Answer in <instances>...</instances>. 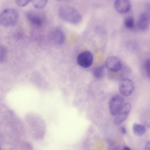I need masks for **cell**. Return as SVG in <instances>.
<instances>
[{"instance_id":"30bf717a","label":"cell","mask_w":150,"mask_h":150,"mask_svg":"<svg viewBox=\"0 0 150 150\" xmlns=\"http://www.w3.org/2000/svg\"><path fill=\"white\" fill-rule=\"evenodd\" d=\"M114 6L116 10L120 14L127 13L131 8V4L129 0H115Z\"/></svg>"},{"instance_id":"5b68a950","label":"cell","mask_w":150,"mask_h":150,"mask_svg":"<svg viewBox=\"0 0 150 150\" xmlns=\"http://www.w3.org/2000/svg\"><path fill=\"white\" fill-rule=\"evenodd\" d=\"M77 62L78 64L81 67L86 68H89L93 63V55L89 51H83L78 55Z\"/></svg>"},{"instance_id":"9a60e30c","label":"cell","mask_w":150,"mask_h":150,"mask_svg":"<svg viewBox=\"0 0 150 150\" xmlns=\"http://www.w3.org/2000/svg\"><path fill=\"white\" fill-rule=\"evenodd\" d=\"M48 0H32L33 6L36 9H41L44 8L47 4Z\"/></svg>"},{"instance_id":"2e32d148","label":"cell","mask_w":150,"mask_h":150,"mask_svg":"<svg viewBox=\"0 0 150 150\" xmlns=\"http://www.w3.org/2000/svg\"><path fill=\"white\" fill-rule=\"evenodd\" d=\"M6 50L4 47L0 45V64L5 59L6 55Z\"/></svg>"},{"instance_id":"44dd1931","label":"cell","mask_w":150,"mask_h":150,"mask_svg":"<svg viewBox=\"0 0 150 150\" xmlns=\"http://www.w3.org/2000/svg\"><path fill=\"white\" fill-rule=\"evenodd\" d=\"M123 149L124 150H130V148L128 146H125L123 148Z\"/></svg>"},{"instance_id":"7a4b0ae2","label":"cell","mask_w":150,"mask_h":150,"mask_svg":"<svg viewBox=\"0 0 150 150\" xmlns=\"http://www.w3.org/2000/svg\"><path fill=\"white\" fill-rule=\"evenodd\" d=\"M18 13L16 9L7 8L0 13V24L6 27H12L16 25L18 18Z\"/></svg>"},{"instance_id":"6da1fadb","label":"cell","mask_w":150,"mask_h":150,"mask_svg":"<svg viewBox=\"0 0 150 150\" xmlns=\"http://www.w3.org/2000/svg\"><path fill=\"white\" fill-rule=\"evenodd\" d=\"M58 15L63 21L69 23L76 24L81 21V14L74 8L68 5H63L58 9Z\"/></svg>"},{"instance_id":"9c48e42d","label":"cell","mask_w":150,"mask_h":150,"mask_svg":"<svg viewBox=\"0 0 150 150\" xmlns=\"http://www.w3.org/2000/svg\"><path fill=\"white\" fill-rule=\"evenodd\" d=\"M49 37L54 43L58 44H63L65 41V35L62 29L58 27L52 29L49 33Z\"/></svg>"},{"instance_id":"3957f363","label":"cell","mask_w":150,"mask_h":150,"mask_svg":"<svg viewBox=\"0 0 150 150\" xmlns=\"http://www.w3.org/2000/svg\"><path fill=\"white\" fill-rule=\"evenodd\" d=\"M25 15L27 20L33 25L39 27L42 25L44 18L40 13L38 11H31L27 12Z\"/></svg>"},{"instance_id":"ba28073f","label":"cell","mask_w":150,"mask_h":150,"mask_svg":"<svg viewBox=\"0 0 150 150\" xmlns=\"http://www.w3.org/2000/svg\"><path fill=\"white\" fill-rule=\"evenodd\" d=\"M122 97L116 95L113 97L109 103V109L111 115L114 116L122 105L124 101Z\"/></svg>"},{"instance_id":"e0dca14e","label":"cell","mask_w":150,"mask_h":150,"mask_svg":"<svg viewBox=\"0 0 150 150\" xmlns=\"http://www.w3.org/2000/svg\"><path fill=\"white\" fill-rule=\"evenodd\" d=\"M32 0H15L17 6L20 7H24L28 4Z\"/></svg>"},{"instance_id":"5bb4252c","label":"cell","mask_w":150,"mask_h":150,"mask_svg":"<svg viewBox=\"0 0 150 150\" xmlns=\"http://www.w3.org/2000/svg\"><path fill=\"white\" fill-rule=\"evenodd\" d=\"M124 23L125 26L127 28H134V21L133 17L130 16L126 17L124 19Z\"/></svg>"},{"instance_id":"277c9868","label":"cell","mask_w":150,"mask_h":150,"mask_svg":"<svg viewBox=\"0 0 150 150\" xmlns=\"http://www.w3.org/2000/svg\"><path fill=\"white\" fill-rule=\"evenodd\" d=\"M119 91L123 95L127 96L131 95L134 89V85L130 79L124 78L120 81L119 86Z\"/></svg>"},{"instance_id":"8992f818","label":"cell","mask_w":150,"mask_h":150,"mask_svg":"<svg viewBox=\"0 0 150 150\" xmlns=\"http://www.w3.org/2000/svg\"><path fill=\"white\" fill-rule=\"evenodd\" d=\"M131 109V105L127 103L123 104L120 110L114 115V123L115 125H118L126 118Z\"/></svg>"},{"instance_id":"d6986e66","label":"cell","mask_w":150,"mask_h":150,"mask_svg":"<svg viewBox=\"0 0 150 150\" xmlns=\"http://www.w3.org/2000/svg\"><path fill=\"white\" fill-rule=\"evenodd\" d=\"M121 131L122 133L123 134H125L126 133V130L125 127H121Z\"/></svg>"},{"instance_id":"ffe728a7","label":"cell","mask_w":150,"mask_h":150,"mask_svg":"<svg viewBox=\"0 0 150 150\" xmlns=\"http://www.w3.org/2000/svg\"><path fill=\"white\" fill-rule=\"evenodd\" d=\"M145 149L146 150L150 149V142L149 141L147 143L145 147Z\"/></svg>"},{"instance_id":"8fae6325","label":"cell","mask_w":150,"mask_h":150,"mask_svg":"<svg viewBox=\"0 0 150 150\" xmlns=\"http://www.w3.org/2000/svg\"><path fill=\"white\" fill-rule=\"evenodd\" d=\"M149 18L147 14L145 13H141L139 17L137 25L139 28L142 31H145L149 28Z\"/></svg>"},{"instance_id":"52a82bcc","label":"cell","mask_w":150,"mask_h":150,"mask_svg":"<svg viewBox=\"0 0 150 150\" xmlns=\"http://www.w3.org/2000/svg\"><path fill=\"white\" fill-rule=\"evenodd\" d=\"M105 66L110 71L116 72L120 70L122 67V63L118 57L110 56L107 58L105 62Z\"/></svg>"},{"instance_id":"4fadbf2b","label":"cell","mask_w":150,"mask_h":150,"mask_svg":"<svg viewBox=\"0 0 150 150\" xmlns=\"http://www.w3.org/2000/svg\"><path fill=\"white\" fill-rule=\"evenodd\" d=\"M105 66L102 65L95 68L93 70V73L94 77L97 79L102 78L104 74Z\"/></svg>"},{"instance_id":"7402d4cb","label":"cell","mask_w":150,"mask_h":150,"mask_svg":"<svg viewBox=\"0 0 150 150\" xmlns=\"http://www.w3.org/2000/svg\"><path fill=\"white\" fill-rule=\"evenodd\" d=\"M56 0L57 1H60L61 0Z\"/></svg>"},{"instance_id":"603a6c76","label":"cell","mask_w":150,"mask_h":150,"mask_svg":"<svg viewBox=\"0 0 150 150\" xmlns=\"http://www.w3.org/2000/svg\"><path fill=\"white\" fill-rule=\"evenodd\" d=\"M0 149H1V147H0Z\"/></svg>"},{"instance_id":"ac0fdd59","label":"cell","mask_w":150,"mask_h":150,"mask_svg":"<svg viewBox=\"0 0 150 150\" xmlns=\"http://www.w3.org/2000/svg\"><path fill=\"white\" fill-rule=\"evenodd\" d=\"M150 60L147 59L145 61L144 64V68L147 76L150 77Z\"/></svg>"},{"instance_id":"7c38bea8","label":"cell","mask_w":150,"mask_h":150,"mask_svg":"<svg viewBox=\"0 0 150 150\" xmlns=\"http://www.w3.org/2000/svg\"><path fill=\"white\" fill-rule=\"evenodd\" d=\"M133 131L135 135L141 136L146 132V129L144 125L135 123L133 125Z\"/></svg>"}]
</instances>
